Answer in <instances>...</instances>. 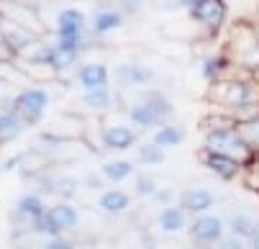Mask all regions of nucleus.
<instances>
[{
    "label": "nucleus",
    "mask_w": 259,
    "mask_h": 249,
    "mask_svg": "<svg viewBox=\"0 0 259 249\" xmlns=\"http://www.w3.org/2000/svg\"><path fill=\"white\" fill-rule=\"evenodd\" d=\"M236 129H239V134L244 136V141L249 144V149H251L254 154H259V118L241 121Z\"/></svg>",
    "instance_id": "obj_30"
},
{
    "label": "nucleus",
    "mask_w": 259,
    "mask_h": 249,
    "mask_svg": "<svg viewBox=\"0 0 259 249\" xmlns=\"http://www.w3.org/2000/svg\"><path fill=\"white\" fill-rule=\"evenodd\" d=\"M152 141L157 147H162L164 152H169V149L180 147L185 141V129L180 123H175V121H167V123H162V126H157L152 131Z\"/></svg>",
    "instance_id": "obj_23"
},
{
    "label": "nucleus",
    "mask_w": 259,
    "mask_h": 249,
    "mask_svg": "<svg viewBox=\"0 0 259 249\" xmlns=\"http://www.w3.org/2000/svg\"><path fill=\"white\" fill-rule=\"evenodd\" d=\"M188 236L195 246H203V249L218 246V241L226 236V221L210 211L200 213V216H193V221L188 226Z\"/></svg>",
    "instance_id": "obj_8"
},
{
    "label": "nucleus",
    "mask_w": 259,
    "mask_h": 249,
    "mask_svg": "<svg viewBox=\"0 0 259 249\" xmlns=\"http://www.w3.org/2000/svg\"><path fill=\"white\" fill-rule=\"evenodd\" d=\"M36 183H39V193H52L57 195L59 200H72L77 195V190L82 188V180L75 175V172H39L36 177Z\"/></svg>",
    "instance_id": "obj_11"
},
{
    "label": "nucleus",
    "mask_w": 259,
    "mask_h": 249,
    "mask_svg": "<svg viewBox=\"0 0 259 249\" xmlns=\"http://www.w3.org/2000/svg\"><path fill=\"white\" fill-rule=\"evenodd\" d=\"M134 152H136V162L144 164V167H159V164L167 162V152L162 147H157L152 139L149 141H139Z\"/></svg>",
    "instance_id": "obj_27"
},
{
    "label": "nucleus",
    "mask_w": 259,
    "mask_h": 249,
    "mask_svg": "<svg viewBox=\"0 0 259 249\" xmlns=\"http://www.w3.org/2000/svg\"><path fill=\"white\" fill-rule=\"evenodd\" d=\"M126 23V11L116 3H95L93 11H90V23H88V31H90V36H110V33H116L121 31Z\"/></svg>",
    "instance_id": "obj_9"
},
{
    "label": "nucleus",
    "mask_w": 259,
    "mask_h": 249,
    "mask_svg": "<svg viewBox=\"0 0 259 249\" xmlns=\"http://www.w3.org/2000/svg\"><path fill=\"white\" fill-rule=\"evenodd\" d=\"M100 175L105 177V183L121 185V183L128 180V177L136 175V164H134L131 159H123V157H118V159H108V162L100 164Z\"/></svg>",
    "instance_id": "obj_22"
},
{
    "label": "nucleus",
    "mask_w": 259,
    "mask_h": 249,
    "mask_svg": "<svg viewBox=\"0 0 259 249\" xmlns=\"http://www.w3.org/2000/svg\"><path fill=\"white\" fill-rule=\"evenodd\" d=\"M256 229V221L249 211H231L226 219V234H234L239 239H249Z\"/></svg>",
    "instance_id": "obj_26"
},
{
    "label": "nucleus",
    "mask_w": 259,
    "mask_h": 249,
    "mask_svg": "<svg viewBox=\"0 0 259 249\" xmlns=\"http://www.w3.org/2000/svg\"><path fill=\"white\" fill-rule=\"evenodd\" d=\"M0 18L3 21H13L28 31H33L36 36H47V23L33 3L28 0H0Z\"/></svg>",
    "instance_id": "obj_7"
},
{
    "label": "nucleus",
    "mask_w": 259,
    "mask_h": 249,
    "mask_svg": "<svg viewBox=\"0 0 259 249\" xmlns=\"http://www.w3.org/2000/svg\"><path fill=\"white\" fill-rule=\"evenodd\" d=\"M41 249H77L75 239H69L64 234H57V236H47L41 241Z\"/></svg>",
    "instance_id": "obj_31"
},
{
    "label": "nucleus",
    "mask_w": 259,
    "mask_h": 249,
    "mask_svg": "<svg viewBox=\"0 0 259 249\" xmlns=\"http://www.w3.org/2000/svg\"><path fill=\"white\" fill-rule=\"evenodd\" d=\"M100 144L108 152H128V149H136L139 134H136L134 123L103 121V126H100Z\"/></svg>",
    "instance_id": "obj_10"
},
{
    "label": "nucleus",
    "mask_w": 259,
    "mask_h": 249,
    "mask_svg": "<svg viewBox=\"0 0 259 249\" xmlns=\"http://www.w3.org/2000/svg\"><path fill=\"white\" fill-rule=\"evenodd\" d=\"M229 62H231V59L224 57V54H210V57H205V59L200 62V75H203V80L215 82V80H221V77H226L229 67H231Z\"/></svg>",
    "instance_id": "obj_28"
},
{
    "label": "nucleus",
    "mask_w": 259,
    "mask_h": 249,
    "mask_svg": "<svg viewBox=\"0 0 259 249\" xmlns=\"http://www.w3.org/2000/svg\"><path fill=\"white\" fill-rule=\"evenodd\" d=\"M75 80H77L80 90L108 88V85H110V69H108L105 62L88 59V62H80V67L75 69Z\"/></svg>",
    "instance_id": "obj_14"
},
{
    "label": "nucleus",
    "mask_w": 259,
    "mask_h": 249,
    "mask_svg": "<svg viewBox=\"0 0 259 249\" xmlns=\"http://www.w3.org/2000/svg\"><path fill=\"white\" fill-rule=\"evenodd\" d=\"M0 82H6V85H11V88H16V90L33 85L31 77L23 72V67H21L13 57H11V59H0Z\"/></svg>",
    "instance_id": "obj_25"
},
{
    "label": "nucleus",
    "mask_w": 259,
    "mask_h": 249,
    "mask_svg": "<svg viewBox=\"0 0 259 249\" xmlns=\"http://www.w3.org/2000/svg\"><path fill=\"white\" fill-rule=\"evenodd\" d=\"M0 59H11V54H8V49L3 44V31H0Z\"/></svg>",
    "instance_id": "obj_36"
},
{
    "label": "nucleus",
    "mask_w": 259,
    "mask_h": 249,
    "mask_svg": "<svg viewBox=\"0 0 259 249\" xmlns=\"http://www.w3.org/2000/svg\"><path fill=\"white\" fill-rule=\"evenodd\" d=\"M231 59L251 72V77L259 72V33L251 26L239 23L231 28Z\"/></svg>",
    "instance_id": "obj_6"
},
{
    "label": "nucleus",
    "mask_w": 259,
    "mask_h": 249,
    "mask_svg": "<svg viewBox=\"0 0 259 249\" xmlns=\"http://www.w3.org/2000/svg\"><path fill=\"white\" fill-rule=\"evenodd\" d=\"M239 126V123H236ZM236 126H226V129H208L205 131V141L203 149L208 152H218V154H229L234 159H239L244 167L254 162V152L249 149V144L244 141V136L239 134Z\"/></svg>",
    "instance_id": "obj_5"
},
{
    "label": "nucleus",
    "mask_w": 259,
    "mask_h": 249,
    "mask_svg": "<svg viewBox=\"0 0 259 249\" xmlns=\"http://www.w3.org/2000/svg\"><path fill=\"white\" fill-rule=\"evenodd\" d=\"M180 205L190 216H200V213H208L215 205V193L205 185H188L180 195Z\"/></svg>",
    "instance_id": "obj_19"
},
{
    "label": "nucleus",
    "mask_w": 259,
    "mask_h": 249,
    "mask_svg": "<svg viewBox=\"0 0 259 249\" xmlns=\"http://www.w3.org/2000/svg\"><path fill=\"white\" fill-rule=\"evenodd\" d=\"M44 211H47L44 193H39V190L23 193V195H18V200H16V205H13V221H16L23 231H28L31 224L39 219Z\"/></svg>",
    "instance_id": "obj_12"
},
{
    "label": "nucleus",
    "mask_w": 259,
    "mask_h": 249,
    "mask_svg": "<svg viewBox=\"0 0 259 249\" xmlns=\"http://www.w3.org/2000/svg\"><path fill=\"white\" fill-rule=\"evenodd\" d=\"M246 241H249V249H259V221H256V229H254V234H251Z\"/></svg>",
    "instance_id": "obj_35"
},
{
    "label": "nucleus",
    "mask_w": 259,
    "mask_h": 249,
    "mask_svg": "<svg viewBox=\"0 0 259 249\" xmlns=\"http://www.w3.org/2000/svg\"><path fill=\"white\" fill-rule=\"evenodd\" d=\"M0 31H3V44H6V49L13 59L21 57L36 39H41V36H36L33 31H28V28L13 23V21H3V18H0Z\"/></svg>",
    "instance_id": "obj_15"
},
{
    "label": "nucleus",
    "mask_w": 259,
    "mask_h": 249,
    "mask_svg": "<svg viewBox=\"0 0 259 249\" xmlns=\"http://www.w3.org/2000/svg\"><path fill=\"white\" fill-rule=\"evenodd\" d=\"M200 3H203V0H185V8L190 11V8H195V6H200Z\"/></svg>",
    "instance_id": "obj_37"
},
{
    "label": "nucleus",
    "mask_w": 259,
    "mask_h": 249,
    "mask_svg": "<svg viewBox=\"0 0 259 249\" xmlns=\"http://www.w3.org/2000/svg\"><path fill=\"white\" fill-rule=\"evenodd\" d=\"M49 82H33L28 88H21L16 95L13 108L18 111V116L26 121V126H39L44 123L49 108H52V88H47Z\"/></svg>",
    "instance_id": "obj_3"
},
{
    "label": "nucleus",
    "mask_w": 259,
    "mask_h": 249,
    "mask_svg": "<svg viewBox=\"0 0 259 249\" xmlns=\"http://www.w3.org/2000/svg\"><path fill=\"white\" fill-rule=\"evenodd\" d=\"M226 13H229L226 0H203L200 6L190 8V18L198 21V23H200L203 28H208V31H218L221 26H224Z\"/></svg>",
    "instance_id": "obj_17"
},
{
    "label": "nucleus",
    "mask_w": 259,
    "mask_h": 249,
    "mask_svg": "<svg viewBox=\"0 0 259 249\" xmlns=\"http://www.w3.org/2000/svg\"><path fill=\"white\" fill-rule=\"evenodd\" d=\"M47 213H49V219L54 221V226H57L59 234L77 231L82 226V213H80V208L72 203V200H57L54 205L47 208Z\"/></svg>",
    "instance_id": "obj_18"
},
{
    "label": "nucleus",
    "mask_w": 259,
    "mask_h": 249,
    "mask_svg": "<svg viewBox=\"0 0 259 249\" xmlns=\"http://www.w3.org/2000/svg\"><path fill=\"white\" fill-rule=\"evenodd\" d=\"M126 118L139 131H154L175 118V103L162 88H144L126 103Z\"/></svg>",
    "instance_id": "obj_1"
},
{
    "label": "nucleus",
    "mask_w": 259,
    "mask_h": 249,
    "mask_svg": "<svg viewBox=\"0 0 259 249\" xmlns=\"http://www.w3.org/2000/svg\"><path fill=\"white\" fill-rule=\"evenodd\" d=\"M215 249H249V241H246V239H239V236H234V234H226L224 239L218 241Z\"/></svg>",
    "instance_id": "obj_32"
},
{
    "label": "nucleus",
    "mask_w": 259,
    "mask_h": 249,
    "mask_svg": "<svg viewBox=\"0 0 259 249\" xmlns=\"http://www.w3.org/2000/svg\"><path fill=\"white\" fill-rule=\"evenodd\" d=\"M190 226V213L185 211L182 205H167L159 211V216H157V229L167 236H175V234H182V231H188Z\"/></svg>",
    "instance_id": "obj_21"
},
{
    "label": "nucleus",
    "mask_w": 259,
    "mask_h": 249,
    "mask_svg": "<svg viewBox=\"0 0 259 249\" xmlns=\"http://www.w3.org/2000/svg\"><path fill=\"white\" fill-rule=\"evenodd\" d=\"M118 103V93L113 88H98V90H82L80 95V105L82 111L90 113V116H98V118H105L110 111L116 108Z\"/></svg>",
    "instance_id": "obj_13"
},
{
    "label": "nucleus",
    "mask_w": 259,
    "mask_h": 249,
    "mask_svg": "<svg viewBox=\"0 0 259 249\" xmlns=\"http://www.w3.org/2000/svg\"><path fill=\"white\" fill-rule=\"evenodd\" d=\"M26 129H28V126H26V121L18 116L16 108L0 111V144H11V141H16Z\"/></svg>",
    "instance_id": "obj_24"
},
{
    "label": "nucleus",
    "mask_w": 259,
    "mask_h": 249,
    "mask_svg": "<svg viewBox=\"0 0 259 249\" xmlns=\"http://www.w3.org/2000/svg\"><path fill=\"white\" fill-rule=\"evenodd\" d=\"M200 162H203V167H205L208 172H213L218 180H226V183L244 172V164H241L239 159H234V157H229V154L208 152V149L200 152Z\"/></svg>",
    "instance_id": "obj_16"
},
{
    "label": "nucleus",
    "mask_w": 259,
    "mask_h": 249,
    "mask_svg": "<svg viewBox=\"0 0 259 249\" xmlns=\"http://www.w3.org/2000/svg\"><path fill=\"white\" fill-rule=\"evenodd\" d=\"M152 8H159V11H167V13H177L185 8V0H149Z\"/></svg>",
    "instance_id": "obj_33"
},
{
    "label": "nucleus",
    "mask_w": 259,
    "mask_h": 249,
    "mask_svg": "<svg viewBox=\"0 0 259 249\" xmlns=\"http://www.w3.org/2000/svg\"><path fill=\"white\" fill-rule=\"evenodd\" d=\"M110 80L118 93H136L157 82V69L139 59H121L110 69Z\"/></svg>",
    "instance_id": "obj_4"
},
{
    "label": "nucleus",
    "mask_w": 259,
    "mask_h": 249,
    "mask_svg": "<svg viewBox=\"0 0 259 249\" xmlns=\"http://www.w3.org/2000/svg\"><path fill=\"white\" fill-rule=\"evenodd\" d=\"M98 211L103 216H110V219H118V216H126L131 211V195L126 190H118V188H108L98 195Z\"/></svg>",
    "instance_id": "obj_20"
},
{
    "label": "nucleus",
    "mask_w": 259,
    "mask_h": 249,
    "mask_svg": "<svg viewBox=\"0 0 259 249\" xmlns=\"http://www.w3.org/2000/svg\"><path fill=\"white\" fill-rule=\"evenodd\" d=\"M182 249H203V246H195V244H190V246H182Z\"/></svg>",
    "instance_id": "obj_38"
},
{
    "label": "nucleus",
    "mask_w": 259,
    "mask_h": 249,
    "mask_svg": "<svg viewBox=\"0 0 259 249\" xmlns=\"http://www.w3.org/2000/svg\"><path fill=\"white\" fill-rule=\"evenodd\" d=\"M52 6V16H41L47 28L52 31V36H85L90 16L72 3H62V0H54Z\"/></svg>",
    "instance_id": "obj_2"
},
{
    "label": "nucleus",
    "mask_w": 259,
    "mask_h": 249,
    "mask_svg": "<svg viewBox=\"0 0 259 249\" xmlns=\"http://www.w3.org/2000/svg\"><path fill=\"white\" fill-rule=\"evenodd\" d=\"M172 198H175V188H172V185H164V188L157 190V195H154L152 200L159 203L162 208H167V205H172Z\"/></svg>",
    "instance_id": "obj_34"
},
{
    "label": "nucleus",
    "mask_w": 259,
    "mask_h": 249,
    "mask_svg": "<svg viewBox=\"0 0 259 249\" xmlns=\"http://www.w3.org/2000/svg\"><path fill=\"white\" fill-rule=\"evenodd\" d=\"M159 188L162 185H159V180L152 172H136L134 175V195H139V198H154Z\"/></svg>",
    "instance_id": "obj_29"
}]
</instances>
